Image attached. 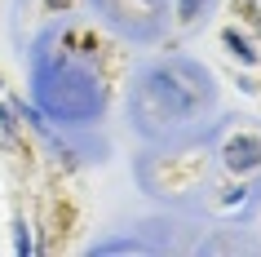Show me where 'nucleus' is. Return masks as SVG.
Masks as SVG:
<instances>
[{"mask_svg": "<svg viewBox=\"0 0 261 257\" xmlns=\"http://www.w3.org/2000/svg\"><path fill=\"white\" fill-rule=\"evenodd\" d=\"M226 164H230L234 173H252V169H261V142H257V137H234L230 147H226Z\"/></svg>", "mask_w": 261, "mask_h": 257, "instance_id": "nucleus-1", "label": "nucleus"}, {"mask_svg": "<svg viewBox=\"0 0 261 257\" xmlns=\"http://www.w3.org/2000/svg\"><path fill=\"white\" fill-rule=\"evenodd\" d=\"M14 253H18V257H31V253H36V244H31V230H27V222H22V217L14 222Z\"/></svg>", "mask_w": 261, "mask_h": 257, "instance_id": "nucleus-3", "label": "nucleus"}, {"mask_svg": "<svg viewBox=\"0 0 261 257\" xmlns=\"http://www.w3.org/2000/svg\"><path fill=\"white\" fill-rule=\"evenodd\" d=\"M199 5H204V0H181V18H195V14H199Z\"/></svg>", "mask_w": 261, "mask_h": 257, "instance_id": "nucleus-5", "label": "nucleus"}, {"mask_svg": "<svg viewBox=\"0 0 261 257\" xmlns=\"http://www.w3.org/2000/svg\"><path fill=\"white\" fill-rule=\"evenodd\" d=\"M221 40H226V49H230V54L239 58L244 67H252V62H257V49H252V44H248V40H244V36H239L234 27H226V31H221Z\"/></svg>", "mask_w": 261, "mask_h": 257, "instance_id": "nucleus-2", "label": "nucleus"}, {"mask_svg": "<svg viewBox=\"0 0 261 257\" xmlns=\"http://www.w3.org/2000/svg\"><path fill=\"white\" fill-rule=\"evenodd\" d=\"M0 133L5 137L18 133V120H14V107H9V102H0Z\"/></svg>", "mask_w": 261, "mask_h": 257, "instance_id": "nucleus-4", "label": "nucleus"}]
</instances>
